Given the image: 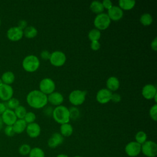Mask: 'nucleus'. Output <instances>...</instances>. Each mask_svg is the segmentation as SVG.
I'll list each match as a JSON object with an SVG mask.
<instances>
[{"label": "nucleus", "instance_id": "obj_1", "mask_svg": "<svg viewBox=\"0 0 157 157\" xmlns=\"http://www.w3.org/2000/svg\"><path fill=\"white\" fill-rule=\"evenodd\" d=\"M26 101L29 106L34 109L44 108L48 103L47 96L40 90H33L28 94Z\"/></svg>", "mask_w": 157, "mask_h": 157}, {"label": "nucleus", "instance_id": "obj_2", "mask_svg": "<svg viewBox=\"0 0 157 157\" xmlns=\"http://www.w3.org/2000/svg\"><path fill=\"white\" fill-rule=\"evenodd\" d=\"M52 117L58 123L61 124L67 123L70 121L69 109L62 105L56 106L53 109Z\"/></svg>", "mask_w": 157, "mask_h": 157}, {"label": "nucleus", "instance_id": "obj_3", "mask_svg": "<svg viewBox=\"0 0 157 157\" xmlns=\"http://www.w3.org/2000/svg\"><path fill=\"white\" fill-rule=\"evenodd\" d=\"M40 66V61L39 58L33 55L26 56L22 62L23 69L29 72H33L37 71Z\"/></svg>", "mask_w": 157, "mask_h": 157}, {"label": "nucleus", "instance_id": "obj_4", "mask_svg": "<svg viewBox=\"0 0 157 157\" xmlns=\"http://www.w3.org/2000/svg\"><path fill=\"white\" fill-rule=\"evenodd\" d=\"M111 20L109 18L107 13H101L98 14L94 20V25L96 29L98 30H104L107 29L110 24Z\"/></svg>", "mask_w": 157, "mask_h": 157}, {"label": "nucleus", "instance_id": "obj_5", "mask_svg": "<svg viewBox=\"0 0 157 157\" xmlns=\"http://www.w3.org/2000/svg\"><path fill=\"white\" fill-rule=\"evenodd\" d=\"M86 95V91L79 90H75L71 92L69 95V100L70 102L75 105H80L82 104L85 100Z\"/></svg>", "mask_w": 157, "mask_h": 157}, {"label": "nucleus", "instance_id": "obj_6", "mask_svg": "<svg viewBox=\"0 0 157 157\" xmlns=\"http://www.w3.org/2000/svg\"><path fill=\"white\" fill-rule=\"evenodd\" d=\"M141 152L147 157H155L157 155V144L152 140H147L141 145Z\"/></svg>", "mask_w": 157, "mask_h": 157}, {"label": "nucleus", "instance_id": "obj_7", "mask_svg": "<svg viewBox=\"0 0 157 157\" xmlns=\"http://www.w3.org/2000/svg\"><path fill=\"white\" fill-rule=\"evenodd\" d=\"M39 89L41 92L47 96L55 91V83L54 81L50 78L42 79L39 83Z\"/></svg>", "mask_w": 157, "mask_h": 157}, {"label": "nucleus", "instance_id": "obj_8", "mask_svg": "<svg viewBox=\"0 0 157 157\" xmlns=\"http://www.w3.org/2000/svg\"><path fill=\"white\" fill-rule=\"evenodd\" d=\"M49 60L53 66L59 67L64 65L66 61V56L63 52L55 51L51 53Z\"/></svg>", "mask_w": 157, "mask_h": 157}, {"label": "nucleus", "instance_id": "obj_9", "mask_svg": "<svg viewBox=\"0 0 157 157\" xmlns=\"http://www.w3.org/2000/svg\"><path fill=\"white\" fill-rule=\"evenodd\" d=\"M124 151L128 156L136 157L141 152V145L136 141H131L126 145Z\"/></svg>", "mask_w": 157, "mask_h": 157}, {"label": "nucleus", "instance_id": "obj_10", "mask_svg": "<svg viewBox=\"0 0 157 157\" xmlns=\"http://www.w3.org/2000/svg\"><path fill=\"white\" fill-rule=\"evenodd\" d=\"M23 36V31L18 26L10 28L7 32L8 39L12 41L20 40Z\"/></svg>", "mask_w": 157, "mask_h": 157}, {"label": "nucleus", "instance_id": "obj_11", "mask_svg": "<svg viewBox=\"0 0 157 157\" xmlns=\"http://www.w3.org/2000/svg\"><path fill=\"white\" fill-rule=\"evenodd\" d=\"M112 94V93L107 88H102L96 94V101L100 104H106L110 101Z\"/></svg>", "mask_w": 157, "mask_h": 157}, {"label": "nucleus", "instance_id": "obj_12", "mask_svg": "<svg viewBox=\"0 0 157 157\" xmlns=\"http://www.w3.org/2000/svg\"><path fill=\"white\" fill-rule=\"evenodd\" d=\"M2 121L7 126H12L17 121V118L12 110L7 109L1 116Z\"/></svg>", "mask_w": 157, "mask_h": 157}, {"label": "nucleus", "instance_id": "obj_13", "mask_svg": "<svg viewBox=\"0 0 157 157\" xmlns=\"http://www.w3.org/2000/svg\"><path fill=\"white\" fill-rule=\"evenodd\" d=\"M13 94V88L10 85L3 83L0 86V99L1 100L7 101L12 98Z\"/></svg>", "mask_w": 157, "mask_h": 157}, {"label": "nucleus", "instance_id": "obj_14", "mask_svg": "<svg viewBox=\"0 0 157 157\" xmlns=\"http://www.w3.org/2000/svg\"><path fill=\"white\" fill-rule=\"evenodd\" d=\"M63 141V136L59 132H55L48 139L47 141V145L50 148H55L62 144Z\"/></svg>", "mask_w": 157, "mask_h": 157}, {"label": "nucleus", "instance_id": "obj_15", "mask_svg": "<svg viewBox=\"0 0 157 157\" xmlns=\"http://www.w3.org/2000/svg\"><path fill=\"white\" fill-rule=\"evenodd\" d=\"M110 20L118 21L123 16V11L117 6H113L110 9L108 10L107 13Z\"/></svg>", "mask_w": 157, "mask_h": 157}, {"label": "nucleus", "instance_id": "obj_16", "mask_svg": "<svg viewBox=\"0 0 157 157\" xmlns=\"http://www.w3.org/2000/svg\"><path fill=\"white\" fill-rule=\"evenodd\" d=\"M26 131L29 137L31 138H36L40 135L41 129L39 124L34 122L27 124Z\"/></svg>", "mask_w": 157, "mask_h": 157}, {"label": "nucleus", "instance_id": "obj_17", "mask_svg": "<svg viewBox=\"0 0 157 157\" xmlns=\"http://www.w3.org/2000/svg\"><path fill=\"white\" fill-rule=\"evenodd\" d=\"M157 94L156 88L152 84L145 85L142 90V94L146 99H152Z\"/></svg>", "mask_w": 157, "mask_h": 157}, {"label": "nucleus", "instance_id": "obj_18", "mask_svg": "<svg viewBox=\"0 0 157 157\" xmlns=\"http://www.w3.org/2000/svg\"><path fill=\"white\" fill-rule=\"evenodd\" d=\"M47 101L51 104L56 106L60 105L64 101V97L61 93L54 91L47 96Z\"/></svg>", "mask_w": 157, "mask_h": 157}, {"label": "nucleus", "instance_id": "obj_19", "mask_svg": "<svg viewBox=\"0 0 157 157\" xmlns=\"http://www.w3.org/2000/svg\"><path fill=\"white\" fill-rule=\"evenodd\" d=\"M107 89L109 91H115L120 87V82L117 77L115 76L110 77L106 81Z\"/></svg>", "mask_w": 157, "mask_h": 157}, {"label": "nucleus", "instance_id": "obj_20", "mask_svg": "<svg viewBox=\"0 0 157 157\" xmlns=\"http://www.w3.org/2000/svg\"><path fill=\"white\" fill-rule=\"evenodd\" d=\"M27 123L23 119H18L12 125L13 131L15 134H21L26 130Z\"/></svg>", "mask_w": 157, "mask_h": 157}, {"label": "nucleus", "instance_id": "obj_21", "mask_svg": "<svg viewBox=\"0 0 157 157\" xmlns=\"http://www.w3.org/2000/svg\"><path fill=\"white\" fill-rule=\"evenodd\" d=\"M73 133V127L72 126L67 123H64L61 124L60 126V134L63 137H69L71 136Z\"/></svg>", "mask_w": 157, "mask_h": 157}, {"label": "nucleus", "instance_id": "obj_22", "mask_svg": "<svg viewBox=\"0 0 157 157\" xmlns=\"http://www.w3.org/2000/svg\"><path fill=\"white\" fill-rule=\"evenodd\" d=\"M136 4L134 0H120L118 1L119 7L122 10H129L132 9Z\"/></svg>", "mask_w": 157, "mask_h": 157}, {"label": "nucleus", "instance_id": "obj_23", "mask_svg": "<svg viewBox=\"0 0 157 157\" xmlns=\"http://www.w3.org/2000/svg\"><path fill=\"white\" fill-rule=\"evenodd\" d=\"M1 78L3 83L10 85L15 80V75L11 71H7L2 75Z\"/></svg>", "mask_w": 157, "mask_h": 157}, {"label": "nucleus", "instance_id": "obj_24", "mask_svg": "<svg viewBox=\"0 0 157 157\" xmlns=\"http://www.w3.org/2000/svg\"><path fill=\"white\" fill-rule=\"evenodd\" d=\"M90 9L93 12L99 14L103 12L104 9L101 2L99 1H93L90 4Z\"/></svg>", "mask_w": 157, "mask_h": 157}, {"label": "nucleus", "instance_id": "obj_25", "mask_svg": "<svg viewBox=\"0 0 157 157\" xmlns=\"http://www.w3.org/2000/svg\"><path fill=\"white\" fill-rule=\"evenodd\" d=\"M37 34V30L35 27L33 26H27L23 30V35L29 39H31L36 37Z\"/></svg>", "mask_w": 157, "mask_h": 157}, {"label": "nucleus", "instance_id": "obj_26", "mask_svg": "<svg viewBox=\"0 0 157 157\" xmlns=\"http://www.w3.org/2000/svg\"><path fill=\"white\" fill-rule=\"evenodd\" d=\"M140 22L144 26H149L153 22V17L148 13H143L140 17Z\"/></svg>", "mask_w": 157, "mask_h": 157}, {"label": "nucleus", "instance_id": "obj_27", "mask_svg": "<svg viewBox=\"0 0 157 157\" xmlns=\"http://www.w3.org/2000/svg\"><path fill=\"white\" fill-rule=\"evenodd\" d=\"M29 157H45V153L44 150L39 147H34L31 148Z\"/></svg>", "mask_w": 157, "mask_h": 157}, {"label": "nucleus", "instance_id": "obj_28", "mask_svg": "<svg viewBox=\"0 0 157 157\" xmlns=\"http://www.w3.org/2000/svg\"><path fill=\"white\" fill-rule=\"evenodd\" d=\"M101 31L96 28L92 29L88 33V38L92 42V41H96V40H99V39L101 37Z\"/></svg>", "mask_w": 157, "mask_h": 157}, {"label": "nucleus", "instance_id": "obj_29", "mask_svg": "<svg viewBox=\"0 0 157 157\" xmlns=\"http://www.w3.org/2000/svg\"><path fill=\"white\" fill-rule=\"evenodd\" d=\"M135 140L136 142L142 145L147 140V135L144 131H139L135 136Z\"/></svg>", "mask_w": 157, "mask_h": 157}, {"label": "nucleus", "instance_id": "obj_30", "mask_svg": "<svg viewBox=\"0 0 157 157\" xmlns=\"http://www.w3.org/2000/svg\"><path fill=\"white\" fill-rule=\"evenodd\" d=\"M26 110L24 106L19 105L14 110V113L18 119H23L26 113Z\"/></svg>", "mask_w": 157, "mask_h": 157}, {"label": "nucleus", "instance_id": "obj_31", "mask_svg": "<svg viewBox=\"0 0 157 157\" xmlns=\"http://www.w3.org/2000/svg\"><path fill=\"white\" fill-rule=\"evenodd\" d=\"M6 105L7 109L13 110L20 105V102L17 98H12L7 101V102L6 104Z\"/></svg>", "mask_w": 157, "mask_h": 157}, {"label": "nucleus", "instance_id": "obj_32", "mask_svg": "<svg viewBox=\"0 0 157 157\" xmlns=\"http://www.w3.org/2000/svg\"><path fill=\"white\" fill-rule=\"evenodd\" d=\"M31 150V148L29 145L27 144H23L20 146L18 148V152L22 156H26L29 155Z\"/></svg>", "mask_w": 157, "mask_h": 157}, {"label": "nucleus", "instance_id": "obj_33", "mask_svg": "<svg viewBox=\"0 0 157 157\" xmlns=\"http://www.w3.org/2000/svg\"><path fill=\"white\" fill-rule=\"evenodd\" d=\"M70 120H75L80 117V110L76 107H71L69 109Z\"/></svg>", "mask_w": 157, "mask_h": 157}, {"label": "nucleus", "instance_id": "obj_34", "mask_svg": "<svg viewBox=\"0 0 157 157\" xmlns=\"http://www.w3.org/2000/svg\"><path fill=\"white\" fill-rule=\"evenodd\" d=\"M36 115L33 112H26L23 120L27 124H30L34 123L36 120Z\"/></svg>", "mask_w": 157, "mask_h": 157}, {"label": "nucleus", "instance_id": "obj_35", "mask_svg": "<svg viewBox=\"0 0 157 157\" xmlns=\"http://www.w3.org/2000/svg\"><path fill=\"white\" fill-rule=\"evenodd\" d=\"M149 115L152 120L156 121L157 120V105L154 104L149 110Z\"/></svg>", "mask_w": 157, "mask_h": 157}, {"label": "nucleus", "instance_id": "obj_36", "mask_svg": "<svg viewBox=\"0 0 157 157\" xmlns=\"http://www.w3.org/2000/svg\"><path fill=\"white\" fill-rule=\"evenodd\" d=\"M4 133L7 136L9 137H12L15 134L12 126H6V127L4 128Z\"/></svg>", "mask_w": 157, "mask_h": 157}, {"label": "nucleus", "instance_id": "obj_37", "mask_svg": "<svg viewBox=\"0 0 157 157\" xmlns=\"http://www.w3.org/2000/svg\"><path fill=\"white\" fill-rule=\"evenodd\" d=\"M50 55L51 53L47 50H44L40 53V57L44 60H48L50 58Z\"/></svg>", "mask_w": 157, "mask_h": 157}, {"label": "nucleus", "instance_id": "obj_38", "mask_svg": "<svg viewBox=\"0 0 157 157\" xmlns=\"http://www.w3.org/2000/svg\"><path fill=\"white\" fill-rule=\"evenodd\" d=\"M121 100V97L119 94H118V93H112V94L110 101H112L113 102L118 103V102H120Z\"/></svg>", "mask_w": 157, "mask_h": 157}, {"label": "nucleus", "instance_id": "obj_39", "mask_svg": "<svg viewBox=\"0 0 157 157\" xmlns=\"http://www.w3.org/2000/svg\"><path fill=\"white\" fill-rule=\"evenodd\" d=\"M53 111V109L51 106H45L44 107L43 112L46 116H52V113Z\"/></svg>", "mask_w": 157, "mask_h": 157}, {"label": "nucleus", "instance_id": "obj_40", "mask_svg": "<svg viewBox=\"0 0 157 157\" xmlns=\"http://www.w3.org/2000/svg\"><path fill=\"white\" fill-rule=\"evenodd\" d=\"M101 44L98 40L96 41H92L90 44V47L91 48L94 50V51H97L100 48Z\"/></svg>", "mask_w": 157, "mask_h": 157}, {"label": "nucleus", "instance_id": "obj_41", "mask_svg": "<svg viewBox=\"0 0 157 157\" xmlns=\"http://www.w3.org/2000/svg\"><path fill=\"white\" fill-rule=\"evenodd\" d=\"M102 2V4L103 6L104 9H110L112 6V2L110 0H104Z\"/></svg>", "mask_w": 157, "mask_h": 157}, {"label": "nucleus", "instance_id": "obj_42", "mask_svg": "<svg viewBox=\"0 0 157 157\" xmlns=\"http://www.w3.org/2000/svg\"><path fill=\"white\" fill-rule=\"evenodd\" d=\"M27 21L25 20H21L18 23V27H19L20 29H21L23 31L27 27Z\"/></svg>", "mask_w": 157, "mask_h": 157}, {"label": "nucleus", "instance_id": "obj_43", "mask_svg": "<svg viewBox=\"0 0 157 157\" xmlns=\"http://www.w3.org/2000/svg\"><path fill=\"white\" fill-rule=\"evenodd\" d=\"M150 46H151V49L153 50L154 51L157 50V37H155L153 39V40L151 42Z\"/></svg>", "mask_w": 157, "mask_h": 157}, {"label": "nucleus", "instance_id": "obj_44", "mask_svg": "<svg viewBox=\"0 0 157 157\" xmlns=\"http://www.w3.org/2000/svg\"><path fill=\"white\" fill-rule=\"evenodd\" d=\"M7 109V108L6 107V104L2 103V102H0V115H2Z\"/></svg>", "mask_w": 157, "mask_h": 157}, {"label": "nucleus", "instance_id": "obj_45", "mask_svg": "<svg viewBox=\"0 0 157 157\" xmlns=\"http://www.w3.org/2000/svg\"><path fill=\"white\" fill-rule=\"evenodd\" d=\"M3 124H4V123L2 121V118L1 117H0V131L2 129V127H3Z\"/></svg>", "mask_w": 157, "mask_h": 157}, {"label": "nucleus", "instance_id": "obj_46", "mask_svg": "<svg viewBox=\"0 0 157 157\" xmlns=\"http://www.w3.org/2000/svg\"><path fill=\"white\" fill-rule=\"evenodd\" d=\"M56 157H69V156L66 154H59Z\"/></svg>", "mask_w": 157, "mask_h": 157}, {"label": "nucleus", "instance_id": "obj_47", "mask_svg": "<svg viewBox=\"0 0 157 157\" xmlns=\"http://www.w3.org/2000/svg\"><path fill=\"white\" fill-rule=\"evenodd\" d=\"M3 84V82H2V80H1V78H0V86L2 85Z\"/></svg>", "mask_w": 157, "mask_h": 157}, {"label": "nucleus", "instance_id": "obj_48", "mask_svg": "<svg viewBox=\"0 0 157 157\" xmlns=\"http://www.w3.org/2000/svg\"><path fill=\"white\" fill-rule=\"evenodd\" d=\"M74 157H82L81 156H78V155H76V156H74Z\"/></svg>", "mask_w": 157, "mask_h": 157}, {"label": "nucleus", "instance_id": "obj_49", "mask_svg": "<svg viewBox=\"0 0 157 157\" xmlns=\"http://www.w3.org/2000/svg\"><path fill=\"white\" fill-rule=\"evenodd\" d=\"M0 25H1V20H0Z\"/></svg>", "mask_w": 157, "mask_h": 157}]
</instances>
